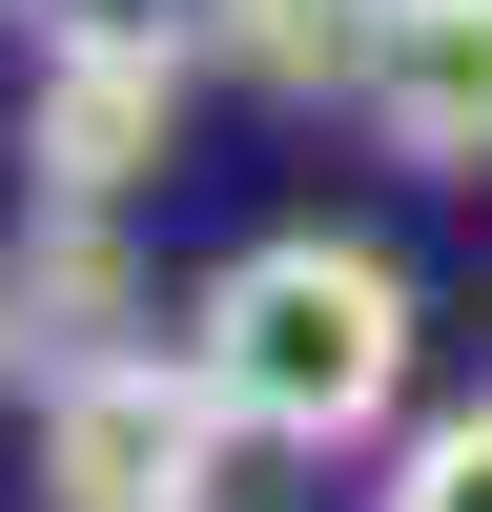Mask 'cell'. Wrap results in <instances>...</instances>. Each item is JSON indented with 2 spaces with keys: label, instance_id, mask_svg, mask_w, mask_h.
I'll return each instance as SVG.
<instances>
[{
  "label": "cell",
  "instance_id": "cell-1",
  "mask_svg": "<svg viewBox=\"0 0 492 512\" xmlns=\"http://www.w3.org/2000/svg\"><path fill=\"white\" fill-rule=\"evenodd\" d=\"M185 369H205V410L246 451H369L410 410V267L349 246V226H267V246L205 267Z\"/></svg>",
  "mask_w": 492,
  "mask_h": 512
},
{
  "label": "cell",
  "instance_id": "cell-2",
  "mask_svg": "<svg viewBox=\"0 0 492 512\" xmlns=\"http://www.w3.org/2000/svg\"><path fill=\"white\" fill-rule=\"evenodd\" d=\"M226 410H205L185 349H123V369H62L41 390V512H205L226 492Z\"/></svg>",
  "mask_w": 492,
  "mask_h": 512
},
{
  "label": "cell",
  "instance_id": "cell-3",
  "mask_svg": "<svg viewBox=\"0 0 492 512\" xmlns=\"http://www.w3.org/2000/svg\"><path fill=\"white\" fill-rule=\"evenodd\" d=\"M369 144L431 164V185H492V0H390L369 21Z\"/></svg>",
  "mask_w": 492,
  "mask_h": 512
},
{
  "label": "cell",
  "instance_id": "cell-4",
  "mask_svg": "<svg viewBox=\"0 0 492 512\" xmlns=\"http://www.w3.org/2000/svg\"><path fill=\"white\" fill-rule=\"evenodd\" d=\"M123 328H144L123 226L103 205H41V226L0 246V349H41V390H62V369H123Z\"/></svg>",
  "mask_w": 492,
  "mask_h": 512
},
{
  "label": "cell",
  "instance_id": "cell-5",
  "mask_svg": "<svg viewBox=\"0 0 492 512\" xmlns=\"http://www.w3.org/2000/svg\"><path fill=\"white\" fill-rule=\"evenodd\" d=\"M164 123H185V62H41L21 164H41V205H123L164 164Z\"/></svg>",
  "mask_w": 492,
  "mask_h": 512
},
{
  "label": "cell",
  "instance_id": "cell-6",
  "mask_svg": "<svg viewBox=\"0 0 492 512\" xmlns=\"http://www.w3.org/2000/svg\"><path fill=\"white\" fill-rule=\"evenodd\" d=\"M41 62H185V41H226V0H21Z\"/></svg>",
  "mask_w": 492,
  "mask_h": 512
},
{
  "label": "cell",
  "instance_id": "cell-7",
  "mask_svg": "<svg viewBox=\"0 0 492 512\" xmlns=\"http://www.w3.org/2000/svg\"><path fill=\"white\" fill-rule=\"evenodd\" d=\"M369 512H492V390H472V410H431V431L390 451V492H369Z\"/></svg>",
  "mask_w": 492,
  "mask_h": 512
}]
</instances>
